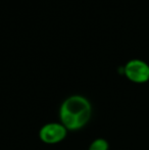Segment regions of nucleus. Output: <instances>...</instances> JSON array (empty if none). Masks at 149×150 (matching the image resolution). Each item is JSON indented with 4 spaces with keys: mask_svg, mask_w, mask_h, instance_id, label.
<instances>
[{
    "mask_svg": "<svg viewBox=\"0 0 149 150\" xmlns=\"http://www.w3.org/2000/svg\"><path fill=\"white\" fill-rule=\"evenodd\" d=\"M91 103L81 95L66 98L59 109L61 124L70 131H77L85 127L91 119Z\"/></svg>",
    "mask_w": 149,
    "mask_h": 150,
    "instance_id": "1",
    "label": "nucleus"
},
{
    "mask_svg": "<svg viewBox=\"0 0 149 150\" xmlns=\"http://www.w3.org/2000/svg\"><path fill=\"white\" fill-rule=\"evenodd\" d=\"M124 75L133 83H147L149 81V64L142 59H131L124 67Z\"/></svg>",
    "mask_w": 149,
    "mask_h": 150,
    "instance_id": "2",
    "label": "nucleus"
},
{
    "mask_svg": "<svg viewBox=\"0 0 149 150\" xmlns=\"http://www.w3.org/2000/svg\"><path fill=\"white\" fill-rule=\"evenodd\" d=\"M66 133L68 130L61 122H49L41 128L39 137L46 144H56L66 138Z\"/></svg>",
    "mask_w": 149,
    "mask_h": 150,
    "instance_id": "3",
    "label": "nucleus"
},
{
    "mask_svg": "<svg viewBox=\"0 0 149 150\" xmlns=\"http://www.w3.org/2000/svg\"><path fill=\"white\" fill-rule=\"evenodd\" d=\"M108 149H109L108 142L105 139H102V138L95 139L89 146V150H108Z\"/></svg>",
    "mask_w": 149,
    "mask_h": 150,
    "instance_id": "4",
    "label": "nucleus"
}]
</instances>
